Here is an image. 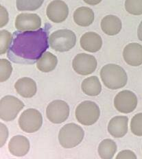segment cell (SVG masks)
<instances>
[{
	"instance_id": "cell-10",
	"label": "cell",
	"mask_w": 142,
	"mask_h": 159,
	"mask_svg": "<svg viewBox=\"0 0 142 159\" xmlns=\"http://www.w3.org/2000/svg\"><path fill=\"white\" fill-rule=\"evenodd\" d=\"M98 62L94 56L80 53L75 56L72 61V67L78 74L81 75H90L97 68Z\"/></svg>"
},
{
	"instance_id": "cell-6",
	"label": "cell",
	"mask_w": 142,
	"mask_h": 159,
	"mask_svg": "<svg viewBox=\"0 0 142 159\" xmlns=\"http://www.w3.org/2000/svg\"><path fill=\"white\" fill-rule=\"evenodd\" d=\"M24 102L13 95H6L0 101V117L5 121H12L24 107Z\"/></svg>"
},
{
	"instance_id": "cell-22",
	"label": "cell",
	"mask_w": 142,
	"mask_h": 159,
	"mask_svg": "<svg viewBox=\"0 0 142 159\" xmlns=\"http://www.w3.org/2000/svg\"><path fill=\"white\" fill-rule=\"evenodd\" d=\"M117 146L115 142L110 139L102 141L98 146V154L102 159H111L116 153Z\"/></svg>"
},
{
	"instance_id": "cell-12",
	"label": "cell",
	"mask_w": 142,
	"mask_h": 159,
	"mask_svg": "<svg viewBox=\"0 0 142 159\" xmlns=\"http://www.w3.org/2000/svg\"><path fill=\"white\" fill-rule=\"evenodd\" d=\"M41 19L34 13H21L15 19V28L19 31H33L40 29Z\"/></svg>"
},
{
	"instance_id": "cell-28",
	"label": "cell",
	"mask_w": 142,
	"mask_h": 159,
	"mask_svg": "<svg viewBox=\"0 0 142 159\" xmlns=\"http://www.w3.org/2000/svg\"><path fill=\"white\" fill-rule=\"evenodd\" d=\"M0 14H1V19H0V28H3L8 24L9 21V15L7 11L3 6H0Z\"/></svg>"
},
{
	"instance_id": "cell-19",
	"label": "cell",
	"mask_w": 142,
	"mask_h": 159,
	"mask_svg": "<svg viewBox=\"0 0 142 159\" xmlns=\"http://www.w3.org/2000/svg\"><path fill=\"white\" fill-rule=\"evenodd\" d=\"M74 21L81 27H88L94 21L95 15L92 9L85 6L78 8L74 12Z\"/></svg>"
},
{
	"instance_id": "cell-21",
	"label": "cell",
	"mask_w": 142,
	"mask_h": 159,
	"mask_svg": "<svg viewBox=\"0 0 142 159\" xmlns=\"http://www.w3.org/2000/svg\"><path fill=\"white\" fill-rule=\"evenodd\" d=\"M82 91L89 96H97L102 91V84L97 76H91L85 79L81 84Z\"/></svg>"
},
{
	"instance_id": "cell-14",
	"label": "cell",
	"mask_w": 142,
	"mask_h": 159,
	"mask_svg": "<svg viewBox=\"0 0 142 159\" xmlns=\"http://www.w3.org/2000/svg\"><path fill=\"white\" fill-rule=\"evenodd\" d=\"M30 148L27 137L23 135H16L12 137L8 143V150L15 157H24L28 153Z\"/></svg>"
},
{
	"instance_id": "cell-4",
	"label": "cell",
	"mask_w": 142,
	"mask_h": 159,
	"mask_svg": "<svg viewBox=\"0 0 142 159\" xmlns=\"http://www.w3.org/2000/svg\"><path fill=\"white\" fill-rule=\"evenodd\" d=\"M49 43L51 48L56 52H68L76 45V36L70 30H58L52 33L49 36Z\"/></svg>"
},
{
	"instance_id": "cell-8",
	"label": "cell",
	"mask_w": 142,
	"mask_h": 159,
	"mask_svg": "<svg viewBox=\"0 0 142 159\" xmlns=\"http://www.w3.org/2000/svg\"><path fill=\"white\" fill-rule=\"evenodd\" d=\"M69 107L63 100H54L48 104L46 108V116L48 120L55 124L63 123L69 116Z\"/></svg>"
},
{
	"instance_id": "cell-20",
	"label": "cell",
	"mask_w": 142,
	"mask_h": 159,
	"mask_svg": "<svg viewBox=\"0 0 142 159\" xmlns=\"http://www.w3.org/2000/svg\"><path fill=\"white\" fill-rule=\"evenodd\" d=\"M58 64L57 56L49 52H45L37 62V67L39 71L49 73L54 70Z\"/></svg>"
},
{
	"instance_id": "cell-23",
	"label": "cell",
	"mask_w": 142,
	"mask_h": 159,
	"mask_svg": "<svg viewBox=\"0 0 142 159\" xmlns=\"http://www.w3.org/2000/svg\"><path fill=\"white\" fill-rule=\"evenodd\" d=\"M44 2V0H16V6L19 11H35Z\"/></svg>"
},
{
	"instance_id": "cell-2",
	"label": "cell",
	"mask_w": 142,
	"mask_h": 159,
	"mask_svg": "<svg viewBox=\"0 0 142 159\" xmlns=\"http://www.w3.org/2000/svg\"><path fill=\"white\" fill-rule=\"evenodd\" d=\"M100 75L105 87L111 90L121 89L127 84L126 72L118 65L110 63L104 65L101 69Z\"/></svg>"
},
{
	"instance_id": "cell-1",
	"label": "cell",
	"mask_w": 142,
	"mask_h": 159,
	"mask_svg": "<svg viewBox=\"0 0 142 159\" xmlns=\"http://www.w3.org/2000/svg\"><path fill=\"white\" fill-rule=\"evenodd\" d=\"M52 25L33 31H15L12 34L11 45L7 52L10 61L17 64L33 65L37 62L49 48V33Z\"/></svg>"
},
{
	"instance_id": "cell-3",
	"label": "cell",
	"mask_w": 142,
	"mask_h": 159,
	"mask_svg": "<svg viewBox=\"0 0 142 159\" xmlns=\"http://www.w3.org/2000/svg\"><path fill=\"white\" fill-rule=\"evenodd\" d=\"M85 132L78 124L70 123L65 124L60 130L58 141L62 148L71 149L76 147L83 140Z\"/></svg>"
},
{
	"instance_id": "cell-33",
	"label": "cell",
	"mask_w": 142,
	"mask_h": 159,
	"mask_svg": "<svg viewBox=\"0 0 142 159\" xmlns=\"http://www.w3.org/2000/svg\"><path fill=\"white\" fill-rule=\"evenodd\" d=\"M141 149H142V146H141Z\"/></svg>"
},
{
	"instance_id": "cell-29",
	"label": "cell",
	"mask_w": 142,
	"mask_h": 159,
	"mask_svg": "<svg viewBox=\"0 0 142 159\" xmlns=\"http://www.w3.org/2000/svg\"><path fill=\"white\" fill-rule=\"evenodd\" d=\"M116 159H137V156L134 152L129 150H125L119 152Z\"/></svg>"
},
{
	"instance_id": "cell-32",
	"label": "cell",
	"mask_w": 142,
	"mask_h": 159,
	"mask_svg": "<svg viewBox=\"0 0 142 159\" xmlns=\"http://www.w3.org/2000/svg\"><path fill=\"white\" fill-rule=\"evenodd\" d=\"M137 36L140 41H142V21L138 26L137 28Z\"/></svg>"
},
{
	"instance_id": "cell-25",
	"label": "cell",
	"mask_w": 142,
	"mask_h": 159,
	"mask_svg": "<svg viewBox=\"0 0 142 159\" xmlns=\"http://www.w3.org/2000/svg\"><path fill=\"white\" fill-rule=\"evenodd\" d=\"M125 9L131 15H142V0H126L125 1Z\"/></svg>"
},
{
	"instance_id": "cell-15",
	"label": "cell",
	"mask_w": 142,
	"mask_h": 159,
	"mask_svg": "<svg viewBox=\"0 0 142 159\" xmlns=\"http://www.w3.org/2000/svg\"><path fill=\"white\" fill-rule=\"evenodd\" d=\"M128 118L126 116H116L112 118L108 125V132L115 138H122L128 132Z\"/></svg>"
},
{
	"instance_id": "cell-17",
	"label": "cell",
	"mask_w": 142,
	"mask_h": 159,
	"mask_svg": "<svg viewBox=\"0 0 142 159\" xmlns=\"http://www.w3.org/2000/svg\"><path fill=\"white\" fill-rule=\"evenodd\" d=\"M16 91L21 97L31 98L37 92V86L36 82L30 78H21L19 79L15 84Z\"/></svg>"
},
{
	"instance_id": "cell-30",
	"label": "cell",
	"mask_w": 142,
	"mask_h": 159,
	"mask_svg": "<svg viewBox=\"0 0 142 159\" xmlns=\"http://www.w3.org/2000/svg\"><path fill=\"white\" fill-rule=\"evenodd\" d=\"M0 125H1V141H0L1 145H0V146H1V148H2L4 146V145H5L6 141H7L9 132H8V129L7 127H6V125L1 123Z\"/></svg>"
},
{
	"instance_id": "cell-27",
	"label": "cell",
	"mask_w": 142,
	"mask_h": 159,
	"mask_svg": "<svg viewBox=\"0 0 142 159\" xmlns=\"http://www.w3.org/2000/svg\"><path fill=\"white\" fill-rule=\"evenodd\" d=\"M131 130L133 134L142 137V112L133 116L131 121Z\"/></svg>"
},
{
	"instance_id": "cell-11",
	"label": "cell",
	"mask_w": 142,
	"mask_h": 159,
	"mask_svg": "<svg viewBox=\"0 0 142 159\" xmlns=\"http://www.w3.org/2000/svg\"><path fill=\"white\" fill-rule=\"evenodd\" d=\"M46 15L52 22L60 24L65 21L69 15V7L62 0H54L46 8Z\"/></svg>"
},
{
	"instance_id": "cell-16",
	"label": "cell",
	"mask_w": 142,
	"mask_h": 159,
	"mask_svg": "<svg viewBox=\"0 0 142 159\" xmlns=\"http://www.w3.org/2000/svg\"><path fill=\"white\" fill-rule=\"evenodd\" d=\"M80 44L85 51L95 53L102 48V39L98 33L94 32H86L81 36Z\"/></svg>"
},
{
	"instance_id": "cell-18",
	"label": "cell",
	"mask_w": 142,
	"mask_h": 159,
	"mask_svg": "<svg viewBox=\"0 0 142 159\" xmlns=\"http://www.w3.org/2000/svg\"><path fill=\"white\" fill-rule=\"evenodd\" d=\"M100 27L102 32L108 36L118 34L121 31L122 24L120 19L115 15H107L102 19Z\"/></svg>"
},
{
	"instance_id": "cell-13",
	"label": "cell",
	"mask_w": 142,
	"mask_h": 159,
	"mask_svg": "<svg viewBox=\"0 0 142 159\" xmlns=\"http://www.w3.org/2000/svg\"><path fill=\"white\" fill-rule=\"evenodd\" d=\"M123 58L126 63L132 67L142 65V45L137 43L128 44L123 50Z\"/></svg>"
},
{
	"instance_id": "cell-7",
	"label": "cell",
	"mask_w": 142,
	"mask_h": 159,
	"mask_svg": "<svg viewBox=\"0 0 142 159\" xmlns=\"http://www.w3.org/2000/svg\"><path fill=\"white\" fill-rule=\"evenodd\" d=\"M18 124L21 130L26 133L37 132L43 125V116L35 108H28L22 112Z\"/></svg>"
},
{
	"instance_id": "cell-24",
	"label": "cell",
	"mask_w": 142,
	"mask_h": 159,
	"mask_svg": "<svg viewBox=\"0 0 142 159\" xmlns=\"http://www.w3.org/2000/svg\"><path fill=\"white\" fill-rule=\"evenodd\" d=\"M12 39V35L8 30L0 31V54H6L10 48Z\"/></svg>"
},
{
	"instance_id": "cell-9",
	"label": "cell",
	"mask_w": 142,
	"mask_h": 159,
	"mask_svg": "<svg viewBox=\"0 0 142 159\" xmlns=\"http://www.w3.org/2000/svg\"><path fill=\"white\" fill-rule=\"evenodd\" d=\"M114 107L121 113L128 114L133 112L137 107V98L133 91H121L116 95L114 99Z\"/></svg>"
},
{
	"instance_id": "cell-5",
	"label": "cell",
	"mask_w": 142,
	"mask_h": 159,
	"mask_svg": "<svg viewBox=\"0 0 142 159\" xmlns=\"http://www.w3.org/2000/svg\"><path fill=\"white\" fill-rule=\"evenodd\" d=\"M75 115L77 121L82 125H91L96 123L100 118V110L95 102L84 101L76 108Z\"/></svg>"
},
{
	"instance_id": "cell-31",
	"label": "cell",
	"mask_w": 142,
	"mask_h": 159,
	"mask_svg": "<svg viewBox=\"0 0 142 159\" xmlns=\"http://www.w3.org/2000/svg\"><path fill=\"white\" fill-rule=\"evenodd\" d=\"M83 1L88 5L95 6V5H98V4H100L102 0H83Z\"/></svg>"
},
{
	"instance_id": "cell-26",
	"label": "cell",
	"mask_w": 142,
	"mask_h": 159,
	"mask_svg": "<svg viewBox=\"0 0 142 159\" xmlns=\"http://www.w3.org/2000/svg\"><path fill=\"white\" fill-rule=\"evenodd\" d=\"M0 69H1V75H0V81L4 82L11 77L12 72V67L11 62L7 59L2 58L0 60Z\"/></svg>"
}]
</instances>
